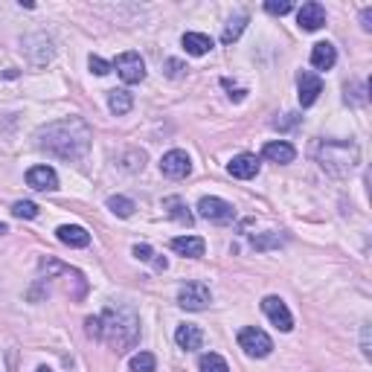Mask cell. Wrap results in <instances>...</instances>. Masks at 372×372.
I'll return each instance as SVG.
<instances>
[{
    "instance_id": "1",
    "label": "cell",
    "mask_w": 372,
    "mask_h": 372,
    "mask_svg": "<svg viewBox=\"0 0 372 372\" xmlns=\"http://www.w3.org/2000/svg\"><path fill=\"white\" fill-rule=\"evenodd\" d=\"M35 140L44 151L55 154L61 160H82L90 148L93 134L82 116H67V119H58V122H50V126L38 128Z\"/></svg>"
},
{
    "instance_id": "2",
    "label": "cell",
    "mask_w": 372,
    "mask_h": 372,
    "mask_svg": "<svg viewBox=\"0 0 372 372\" xmlns=\"http://www.w3.org/2000/svg\"><path fill=\"white\" fill-rule=\"evenodd\" d=\"M99 326H102L99 340H102V344H108L116 355H126L128 349L137 346V340H140V317H137L134 308H128V305L105 308L102 317H99Z\"/></svg>"
},
{
    "instance_id": "3",
    "label": "cell",
    "mask_w": 372,
    "mask_h": 372,
    "mask_svg": "<svg viewBox=\"0 0 372 372\" xmlns=\"http://www.w3.org/2000/svg\"><path fill=\"white\" fill-rule=\"evenodd\" d=\"M317 163L332 177H346L361 163V148L352 140H329L317 146Z\"/></svg>"
},
{
    "instance_id": "4",
    "label": "cell",
    "mask_w": 372,
    "mask_h": 372,
    "mask_svg": "<svg viewBox=\"0 0 372 372\" xmlns=\"http://www.w3.org/2000/svg\"><path fill=\"white\" fill-rule=\"evenodd\" d=\"M239 346L244 349V355H251V358H268L273 352V340L256 329V326H247L239 332Z\"/></svg>"
},
{
    "instance_id": "5",
    "label": "cell",
    "mask_w": 372,
    "mask_h": 372,
    "mask_svg": "<svg viewBox=\"0 0 372 372\" xmlns=\"http://www.w3.org/2000/svg\"><path fill=\"white\" fill-rule=\"evenodd\" d=\"M209 302H212V294L204 283H186L177 291V305L186 308V312H204Z\"/></svg>"
},
{
    "instance_id": "6",
    "label": "cell",
    "mask_w": 372,
    "mask_h": 372,
    "mask_svg": "<svg viewBox=\"0 0 372 372\" xmlns=\"http://www.w3.org/2000/svg\"><path fill=\"white\" fill-rule=\"evenodd\" d=\"M198 215L207 221H215V224H230L236 219V209H233V204H227L221 198L207 195V198L198 201Z\"/></svg>"
},
{
    "instance_id": "7",
    "label": "cell",
    "mask_w": 372,
    "mask_h": 372,
    "mask_svg": "<svg viewBox=\"0 0 372 372\" xmlns=\"http://www.w3.org/2000/svg\"><path fill=\"white\" fill-rule=\"evenodd\" d=\"M114 67H116L119 79L126 82V84H137V82H143V79H146V65H143L140 53H134V50H128V53L116 55Z\"/></svg>"
},
{
    "instance_id": "8",
    "label": "cell",
    "mask_w": 372,
    "mask_h": 372,
    "mask_svg": "<svg viewBox=\"0 0 372 372\" xmlns=\"http://www.w3.org/2000/svg\"><path fill=\"white\" fill-rule=\"evenodd\" d=\"M262 312L268 314V320L279 329V332H291L294 329V317L288 312V305L279 300V297H265L262 300Z\"/></svg>"
},
{
    "instance_id": "9",
    "label": "cell",
    "mask_w": 372,
    "mask_h": 372,
    "mask_svg": "<svg viewBox=\"0 0 372 372\" xmlns=\"http://www.w3.org/2000/svg\"><path fill=\"white\" fill-rule=\"evenodd\" d=\"M160 172L172 180H180L192 172V160H190V154L180 151V148H172L169 154H163V160H160Z\"/></svg>"
},
{
    "instance_id": "10",
    "label": "cell",
    "mask_w": 372,
    "mask_h": 372,
    "mask_svg": "<svg viewBox=\"0 0 372 372\" xmlns=\"http://www.w3.org/2000/svg\"><path fill=\"white\" fill-rule=\"evenodd\" d=\"M297 90H300V105H302V108H312V105L317 102V97L323 93V82H320L317 73L302 70V73L297 76Z\"/></svg>"
},
{
    "instance_id": "11",
    "label": "cell",
    "mask_w": 372,
    "mask_h": 372,
    "mask_svg": "<svg viewBox=\"0 0 372 372\" xmlns=\"http://www.w3.org/2000/svg\"><path fill=\"white\" fill-rule=\"evenodd\" d=\"M26 183L38 192H55L58 190V175L50 166H33L26 172Z\"/></svg>"
},
{
    "instance_id": "12",
    "label": "cell",
    "mask_w": 372,
    "mask_h": 372,
    "mask_svg": "<svg viewBox=\"0 0 372 372\" xmlns=\"http://www.w3.org/2000/svg\"><path fill=\"white\" fill-rule=\"evenodd\" d=\"M297 23L305 29V33H317L320 26H326V9L320 4H302V9L297 12Z\"/></svg>"
},
{
    "instance_id": "13",
    "label": "cell",
    "mask_w": 372,
    "mask_h": 372,
    "mask_svg": "<svg viewBox=\"0 0 372 372\" xmlns=\"http://www.w3.org/2000/svg\"><path fill=\"white\" fill-rule=\"evenodd\" d=\"M227 172L233 177H239V180H251V177L259 175V158L256 154H236V158L230 160V166H227Z\"/></svg>"
},
{
    "instance_id": "14",
    "label": "cell",
    "mask_w": 372,
    "mask_h": 372,
    "mask_svg": "<svg viewBox=\"0 0 372 372\" xmlns=\"http://www.w3.org/2000/svg\"><path fill=\"white\" fill-rule=\"evenodd\" d=\"M262 158L270 160V163H283V166H285V163H294L297 148H294L291 143H285V140H273V143H265Z\"/></svg>"
},
{
    "instance_id": "15",
    "label": "cell",
    "mask_w": 372,
    "mask_h": 372,
    "mask_svg": "<svg viewBox=\"0 0 372 372\" xmlns=\"http://www.w3.org/2000/svg\"><path fill=\"white\" fill-rule=\"evenodd\" d=\"M175 344H177L180 349H186V352L201 349V346H204V332H201L198 326H192V323H183V326H177V332H175Z\"/></svg>"
},
{
    "instance_id": "16",
    "label": "cell",
    "mask_w": 372,
    "mask_h": 372,
    "mask_svg": "<svg viewBox=\"0 0 372 372\" xmlns=\"http://www.w3.org/2000/svg\"><path fill=\"white\" fill-rule=\"evenodd\" d=\"M204 239L201 236H177L172 239V251L180 256H190V259H201L204 256Z\"/></svg>"
},
{
    "instance_id": "17",
    "label": "cell",
    "mask_w": 372,
    "mask_h": 372,
    "mask_svg": "<svg viewBox=\"0 0 372 372\" xmlns=\"http://www.w3.org/2000/svg\"><path fill=\"white\" fill-rule=\"evenodd\" d=\"M55 236H58L61 244H67V247H87L90 244V233L84 227H79V224H61L55 230Z\"/></svg>"
},
{
    "instance_id": "18",
    "label": "cell",
    "mask_w": 372,
    "mask_h": 372,
    "mask_svg": "<svg viewBox=\"0 0 372 372\" xmlns=\"http://www.w3.org/2000/svg\"><path fill=\"white\" fill-rule=\"evenodd\" d=\"M334 65H337V50H334V44H329V41L314 44V50H312V67H314V70H332Z\"/></svg>"
},
{
    "instance_id": "19",
    "label": "cell",
    "mask_w": 372,
    "mask_h": 372,
    "mask_svg": "<svg viewBox=\"0 0 372 372\" xmlns=\"http://www.w3.org/2000/svg\"><path fill=\"white\" fill-rule=\"evenodd\" d=\"M108 108H111V114L122 116V114H128V111L134 108V97H131L126 87H114V90L108 93Z\"/></svg>"
},
{
    "instance_id": "20",
    "label": "cell",
    "mask_w": 372,
    "mask_h": 372,
    "mask_svg": "<svg viewBox=\"0 0 372 372\" xmlns=\"http://www.w3.org/2000/svg\"><path fill=\"white\" fill-rule=\"evenodd\" d=\"M180 44H183V50L190 53V55H207L212 50V38L204 35V33H186L180 38Z\"/></svg>"
},
{
    "instance_id": "21",
    "label": "cell",
    "mask_w": 372,
    "mask_h": 372,
    "mask_svg": "<svg viewBox=\"0 0 372 372\" xmlns=\"http://www.w3.org/2000/svg\"><path fill=\"white\" fill-rule=\"evenodd\" d=\"M163 209L172 215L175 221H180V224H192V212H190V207L183 204V198H177V195L163 198Z\"/></svg>"
},
{
    "instance_id": "22",
    "label": "cell",
    "mask_w": 372,
    "mask_h": 372,
    "mask_svg": "<svg viewBox=\"0 0 372 372\" xmlns=\"http://www.w3.org/2000/svg\"><path fill=\"white\" fill-rule=\"evenodd\" d=\"M244 26H247V15H236V18H230L227 26H224V33H221V41H224V44L239 41V35L244 33Z\"/></svg>"
},
{
    "instance_id": "23",
    "label": "cell",
    "mask_w": 372,
    "mask_h": 372,
    "mask_svg": "<svg viewBox=\"0 0 372 372\" xmlns=\"http://www.w3.org/2000/svg\"><path fill=\"white\" fill-rule=\"evenodd\" d=\"M198 369H201V372H230L227 361H224L221 355H215V352H207V355H201V361H198Z\"/></svg>"
},
{
    "instance_id": "24",
    "label": "cell",
    "mask_w": 372,
    "mask_h": 372,
    "mask_svg": "<svg viewBox=\"0 0 372 372\" xmlns=\"http://www.w3.org/2000/svg\"><path fill=\"white\" fill-rule=\"evenodd\" d=\"M108 209H111V212H116L119 219H128V215H131V212H134L137 207H134V201H131V198L114 195V198H108Z\"/></svg>"
},
{
    "instance_id": "25",
    "label": "cell",
    "mask_w": 372,
    "mask_h": 372,
    "mask_svg": "<svg viewBox=\"0 0 372 372\" xmlns=\"http://www.w3.org/2000/svg\"><path fill=\"white\" fill-rule=\"evenodd\" d=\"M134 256H137L140 262H151L158 270H166V265H169L166 259H158V253H154L148 244H137V247H134Z\"/></svg>"
},
{
    "instance_id": "26",
    "label": "cell",
    "mask_w": 372,
    "mask_h": 372,
    "mask_svg": "<svg viewBox=\"0 0 372 372\" xmlns=\"http://www.w3.org/2000/svg\"><path fill=\"white\" fill-rule=\"evenodd\" d=\"M154 366H158V358L151 352H137L131 358V372H154Z\"/></svg>"
},
{
    "instance_id": "27",
    "label": "cell",
    "mask_w": 372,
    "mask_h": 372,
    "mask_svg": "<svg viewBox=\"0 0 372 372\" xmlns=\"http://www.w3.org/2000/svg\"><path fill=\"white\" fill-rule=\"evenodd\" d=\"M12 215H15V219H35L38 207L33 201H15L12 204Z\"/></svg>"
},
{
    "instance_id": "28",
    "label": "cell",
    "mask_w": 372,
    "mask_h": 372,
    "mask_svg": "<svg viewBox=\"0 0 372 372\" xmlns=\"http://www.w3.org/2000/svg\"><path fill=\"white\" fill-rule=\"evenodd\" d=\"M251 244L256 247V251H268V247H279V244H283V239H279L276 233H270V236H253Z\"/></svg>"
},
{
    "instance_id": "29",
    "label": "cell",
    "mask_w": 372,
    "mask_h": 372,
    "mask_svg": "<svg viewBox=\"0 0 372 372\" xmlns=\"http://www.w3.org/2000/svg\"><path fill=\"white\" fill-rule=\"evenodd\" d=\"M363 90H366V84H363V82H361V84H352V87L346 84V97H344V99H346V105H349V102H352V105H355V102H358V105H361V102H366Z\"/></svg>"
},
{
    "instance_id": "30",
    "label": "cell",
    "mask_w": 372,
    "mask_h": 372,
    "mask_svg": "<svg viewBox=\"0 0 372 372\" xmlns=\"http://www.w3.org/2000/svg\"><path fill=\"white\" fill-rule=\"evenodd\" d=\"M87 65H90V70L97 73V76H105V73H111V67H114V65H108V61H105V58H99V55H90Z\"/></svg>"
},
{
    "instance_id": "31",
    "label": "cell",
    "mask_w": 372,
    "mask_h": 372,
    "mask_svg": "<svg viewBox=\"0 0 372 372\" xmlns=\"http://www.w3.org/2000/svg\"><path fill=\"white\" fill-rule=\"evenodd\" d=\"M265 9H268L270 15H288L294 6L288 4V0H283V4H276V0H268V4H265Z\"/></svg>"
},
{
    "instance_id": "32",
    "label": "cell",
    "mask_w": 372,
    "mask_h": 372,
    "mask_svg": "<svg viewBox=\"0 0 372 372\" xmlns=\"http://www.w3.org/2000/svg\"><path fill=\"white\" fill-rule=\"evenodd\" d=\"M84 326H87V334H90V337H97V340H99V334H102L99 317H87V320H84Z\"/></svg>"
},
{
    "instance_id": "33",
    "label": "cell",
    "mask_w": 372,
    "mask_h": 372,
    "mask_svg": "<svg viewBox=\"0 0 372 372\" xmlns=\"http://www.w3.org/2000/svg\"><path fill=\"white\" fill-rule=\"evenodd\" d=\"M166 73H169L172 79H177V76H183V65H180V61H175V58H169V61H166Z\"/></svg>"
},
{
    "instance_id": "34",
    "label": "cell",
    "mask_w": 372,
    "mask_h": 372,
    "mask_svg": "<svg viewBox=\"0 0 372 372\" xmlns=\"http://www.w3.org/2000/svg\"><path fill=\"white\" fill-rule=\"evenodd\" d=\"M361 346H363V355L369 358L372 355V349H369V326H363V332H361Z\"/></svg>"
},
{
    "instance_id": "35",
    "label": "cell",
    "mask_w": 372,
    "mask_h": 372,
    "mask_svg": "<svg viewBox=\"0 0 372 372\" xmlns=\"http://www.w3.org/2000/svg\"><path fill=\"white\" fill-rule=\"evenodd\" d=\"M361 21H363V29L369 33V29H372V9H369V6H366V9L361 12Z\"/></svg>"
},
{
    "instance_id": "36",
    "label": "cell",
    "mask_w": 372,
    "mask_h": 372,
    "mask_svg": "<svg viewBox=\"0 0 372 372\" xmlns=\"http://www.w3.org/2000/svg\"><path fill=\"white\" fill-rule=\"evenodd\" d=\"M4 233H9V227H6L4 221H0V236H4Z\"/></svg>"
},
{
    "instance_id": "37",
    "label": "cell",
    "mask_w": 372,
    "mask_h": 372,
    "mask_svg": "<svg viewBox=\"0 0 372 372\" xmlns=\"http://www.w3.org/2000/svg\"><path fill=\"white\" fill-rule=\"evenodd\" d=\"M35 372H53V369H50V366H38Z\"/></svg>"
}]
</instances>
